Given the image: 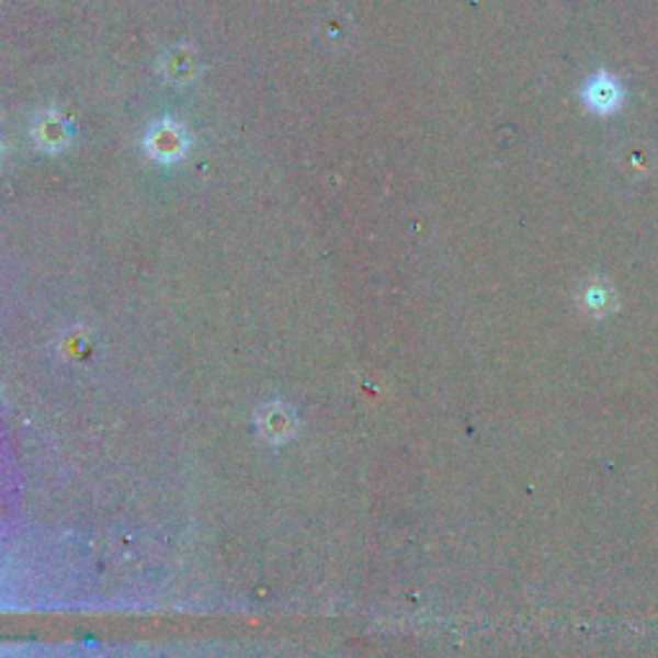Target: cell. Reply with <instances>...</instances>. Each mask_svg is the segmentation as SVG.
<instances>
[{
    "label": "cell",
    "instance_id": "1",
    "mask_svg": "<svg viewBox=\"0 0 658 658\" xmlns=\"http://www.w3.org/2000/svg\"><path fill=\"white\" fill-rule=\"evenodd\" d=\"M589 101H592L594 106L608 109V106H612V101H615V91H612L610 82L608 86H604V82H594V86L589 88Z\"/></svg>",
    "mask_w": 658,
    "mask_h": 658
}]
</instances>
